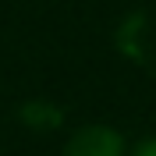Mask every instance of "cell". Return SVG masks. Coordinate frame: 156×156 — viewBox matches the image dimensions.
Segmentation results:
<instances>
[{
  "label": "cell",
  "instance_id": "cell-1",
  "mask_svg": "<svg viewBox=\"0 0 156 156\" xmlns=\"http://www.w3.org/2000/svg\"><path fill=\"white\" fill-rule=\"evenodd\" d=\"M64 156H124V138L107 124H89L68 138Z\"/></svg>",
  "mask_w": 156,
  "mask_h": 156
},
{
  "label": "cell",
  "instance_id": "cell-2",
  "mask_svg": "<svg viewBox=\"0 0 156 156\" xmlns=\"http://www.w3.org/2000/svg\"><path fill=\"white\" fill-rule=\"evenodd\" d=\"M135 156H156V138H146V142L135 149Z\"/></svg>",
  "mask_w": 156,
  "mask_h": 156
}]
</instances>
